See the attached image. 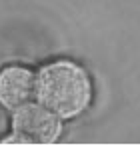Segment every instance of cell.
<instances>
[{
    "label": "cell",
    "instance_id": "cell-1",
    "mask_svg": "<svg viewBox=\"0 0 140 146\" xmlns=\"http://www.w3.org/2000/svg\"><path fill=\"white\" fill-rule=\"evenodd\" d=\"M92 96L90 78L78 64L58 60L44 66L38 74L36 100L60 118L80 114Z\"/></svg>",
    "mask_w": 140,
    "mask_h": 146
},
{
    "label": "cell",
    "instance_id": "cell-2",
    "mask_svg": "<svg viewBox=\"0 0 140 146\" xmlns=\"http://www.w3.org/2000/svg\"><path fill=\"white\" fill-rule=\"evenodd\" d=\"M60 116L50 112L40 102L24 104L22 108L14 110L12 118V134L6 144H52L60 136Z\"/></svg>",
    "mask_w": 140,
    "mask_h": 146
},
{
    "label": "cell",
    "instance_id": "cell-3",
    "mask_svg": "<svg viewBox=\"0 0 140 146\" xmlns=\"http://www.w3.org/2000/svg\"><path fill=\"white\" fill-rule=\"evenodd\" d=\"M38 76L24 66H6L0 72V104L8 110H18L36 98Z\"/></svg>",
    "mask_w": 140,
    "mask_h": 146
}]
</instances>
